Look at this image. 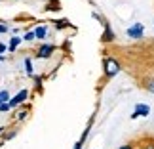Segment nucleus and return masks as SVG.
<instances>
[{
	"mask_svg": "<svg viewBox=\"0 0 154 149\" xmlns=\"http://www.w3.org/2000/svg\"><path fill=\"white\" fill-rule=\"evenodd\" d=\"M6 50H8V46H6V44H2V42H0V52H6Z\"/></svg>",
	"mask_w": 154,
	"mask_h": 149,
	"instance_id": "412c9836",
	"label": "nucleus"
},
{
	"mask_svg": "<svg viewBox=\"0 0 154 149\" xmlns=\"http://www.w3.org/2000/svg\"><path fill=\"white\" fill-rule=\"evenodd\" d=\"M21 44V37H11V40H10V46H8V50L10 52H15V48Z\"/></svg>",
	"mask_w": 154,
	"mask_h": 149,
	"instance_id": "0eeeda50",
	"label": "nucleus"
},
{
	"mask_svg": "<svg viewBox=\"0 0 154 149\" xmlns=\"http://www.w3.org/2000/svg\"><path fill=\"white\" fill-rule=\"evenodd\" d=\"M55 27H57V29H67V27H70V21H69V19H59V21L55 23Z\"/></svg>",
	"mask_w": 154,
	"mask_h": 149,
	"instance_id": "9d476101",
	"label": "nucleus"
},
{
	"mask_svg": "<svg viewBox=\"0 0 154 149\" xmlns=\"http://www.w3.org/2000/svg\"><path fill=\"white\" fill-rule=\"evenodd\" d=\"M0 33H8V25H2V23H0Z\"/></svg>",
	"mask_w": 154,
	"mask_h": 149,
	"instance_id": "f3484780",
	"label": "nucleus"
},
{
	"mask_svg": "<svg viewBox=\"0 0 154 149\" xmlns=\"http://www.w3.org/2000/svg\"><path fill=\"white\" fill-rule=\"evenodd\" d=\"M141 149H154V141H152V140H150V141H145Z\"/></svg>",
	"mask_w": 154,
	"mask_h": 149,
	"instance_id": "4468645a",
	"label": "nucleus"
},
{
	"mask_svg": "<svg viewBox=\"0 0 154 149\" xmlns=\"http://www.w3.org/2000/svg\"><path fill=\"white\" fill-rule=\"evenodd\" d=\"M25 67H27V75H31V76H32V61H31V57H27V59H25Z\"/></svg>",
	"mask_w": 154,
	"mask_h": 149,
	"instance_id": "9b49d317",
	"label": "nucleus"
},
{
	"mask_svg": "<svg viewBox=\"0 0 154 149\" xmlns=\"http://www.w3.org/2000/svg\"><path fill=\"white\" fill-rule=\"evenodd\" d=\"M135 113H137V117H149L150 115V107L146 103H137L135 105Z\"/></svg>",
	"mask_w": 154,
	"mask_h": 149,
	"instance_id": "423d86ee",
	"label": "nucleus"
},
{
	"mask_svg": "<svg viewBox=\"0 0 154 149\" xmlns=\"http://www.w3.org/2000/svg\"><path fill=\"white\" fill-rule=\"evenodd\" d=\"M11 107H10V103L8 101H4V103H0V113H6V111H10Z\"/></svg>",
	"mask_w": 154,
	"mask_h": 149,
	"instance_id": "ddd939ff",
	"label": "nucleus"
},
{
	"mask_svg": "<svg viewBox=\"0 0 154 149\" xmlns=\"http://www.w3.org/2000/svg\"><path fill=\"white\" fill-rule=\"evenodd\" d=\"M4 101H10V92L8 90H2V92H0V103H4Z\"/></svg>",
	"mask_w": 154,
	"mask_h": 149,
	"instance_id": "f8f14e48",
	"label": "nucleus"
},
{
	"mask_svg": "<svg viewBox=\"0 0 154 149\" xmlns=\"http://www.w3.org/2000/svg\"><path fill=\"white\" fill-rule=\"evenodd\" d=\"M46 33H48V29H46V27H38L36 31H34V38L42 40V38H46Z\"/></svg>",
	"mask_w": 154,
	"mask_h": 149,
	"instance_id": "6e6552de",
	"label": "nucleus"
},
{
	"mask_svg": "<svg viewBox=\"0 0 154 149\" xmlns=\"http://www.w3.org/2000/svg\"><path fill=\"white\" fill-rule=\"evenodd\" d=\"M17 117H19V121H21V118H25L27 117V111H19V115H17Z\"/></svg>",
	"mask_w": 154,
	"mask_h": 149,
	"instance_id": "a211bd4d",
	"label": "nucleus"
},
{
	"mask_svg": "<svg viewBox=\"0 0 154 149\" xmlns=\"http://www.w3.org/2000/svg\"><path fill=\"white\" fill-rule=\"evenodd\" d=\"M29 98V90H21V92H17L14 98H11L8 103H10V107H17L19 103H23V101H25Z\"/></svg>",
	"mask_w": 154,
	"mask_h": 149,
	"instance_id": "39448f33",
	"label": "nucleus"
},
{
	"mask_svg": "<svg viewBox=\"0 0 154 149\" xmlns=\"http://www.w3.org/2000/svg\"><path fill=\"white\" fill-rule=\"evenodd\" d=\"M74 149H82V140H80V141H76V144H74Z\"/></svg>",
	"mask_w": 154,
	"mask_h": 149,
	"instance_id": "aec40b11",
	"label": "nucleus"
},
{
	"mask_svg": "<svg viewBox=\"0 0 154 149\" xmlns=\"http://www.w3.org/2000/svg\"><path fill=\"white\" fill-rule=\"evenodd\" d=\"M53 52H55V46H53V44H44V46H40V48L36 50V57L48 59V57H51Z\"/></svg>",
	"mask_w": 154,
	"mask_h": 149,
	"instance_id": "f03ea898",
	"label": "nucleus"
},
{
	"mask_svg": "<svg viewBox=\"0 0 154 149\" xmlns=\"http://www.w3.org/2000/svg\"><path fill=\"white\" fill-rule=\"evenodd\" d=\"M14 136H15V130H14V132H8V134L4 136V140H11V138H14Z\"/></svg>",
	"mask_w": 154,
	"mask_h": 149,
	"instance_id": "dca6fc26",
	"label": "nucleus"
},
{
	"mask_svg": "<svg viewBox=\"0 0 154 149\" xmlns=\"http://www.w3.org/2000/svg\"><path fill=\"white\" fill-rule=\"evenodd\" d=\"M120 149H135V147H133V145H131V144H126V145H122V147H120Z\"/></svg>",
	"mask_w": 154,
	"mask_h": 149,
	"instance_id": "6ab92c4d",
	"label": "nucleus"
},
{
	"mask_svg": "<svg viewBox=\"0 0 154 149\" xmlns=\"http://www.w3.org/2000/svg\"><path fill=\"white\" fill-rule=\"evenodd\" d=\"M25 40H29V42H31V40H34V31H31V33H27L25 37H23Z\"/></svg>",
	"mask_w": 154,
	"mask_h": 149,
	"instance_id": "2eb2a0df",
	"label": "nucleus"
},
{
	"mask_svg": "<svg viewBox=\"0 0 154 149\" xmlns=\"http://www.w3.org/2000/svg\"><path fill=\"white\" fill-rule=\"evenodd\" d=\"M145 88H146V92L154 94V79H146L145 80Z\"/></svg>",
	"mask_w": 154,
	"mask_h": 149,
	"instance_id": "1a4fd4ad",
	"label": "nucleus"
},
{
	"mask_svg": "<svg viewBox=\"0 0 154 149\" xmlns=\"http://www.w3.org/2000/svg\"><path fill=\"white\" fill-rule=\"evenodd\" d=\"M0 2H2V0H0Z\"/></svg>",
	"mask_w": 154,
	"mask_h": 149,
	"instance_id": "5701e85b",
	"label": "nucleus"
},
{
	"mask_svg": "<svg viewBox=\"0 0 154 149\" xmlns=\"http://www.w3.org/2000/svg\"><path fill=\"white\" fill-rule=\"evenodd\" d=\"M120 61L114 57H105L103 59V75L105 79H112V76H116L118 73H120Z\"/></svg>",
	"mask_w": 154,
	"mask_h": 149,
	"instance_id": "f257e3e1",
	"label": "nucleus"
},
{
	"mask_svg": "<svg viewBox=\"0 0 154 149\" xmlns=\"http://www.w3.org/2000/svg\"><path fill=\"white\" fill-rule=\"evenodd\" d=\"M103 23H105V31L101 34V42L109 44V42H112V40L116 38V34H114V31H112V27L109 25V23H106V21H103Z\"/></svg>",
	"mask_w": 154,
	"mask_h": 149,
	"instance_id": "20e7f679",
	"label": "nucleus"
},
{
	"mask_svg": "<svg viewBox=\"0 0 154 149\" xmlns=\"http://www.w3.org/2000/svg\"><path fill=\"white\" fill-rule=\"evenodd\" d=\"M145 34V27L141 25V23H135V25H131L128 29V37L129 38H141Z\"/></svg>",
	"mask_w": 154,
	"mask_h": 149,
	"instance_id": "7ed1b4c3",
	"label": "nucleus"
},
{
	"mask_svg": "<svg viewBox=\"0 0 154 149\" xmlns=\"http://www.w3.org/2000/svg\"><path fill=\"white\" fill-rule=\"evenodd\" d=\"M2 132H4V128H2V126H0V134H2Z\"/></svg>",
	"mask_w": 154,
	"mask_h": 149,
	"instance_id": "4be33fe9",
	"label": "nucleus"
}]
</instances>
